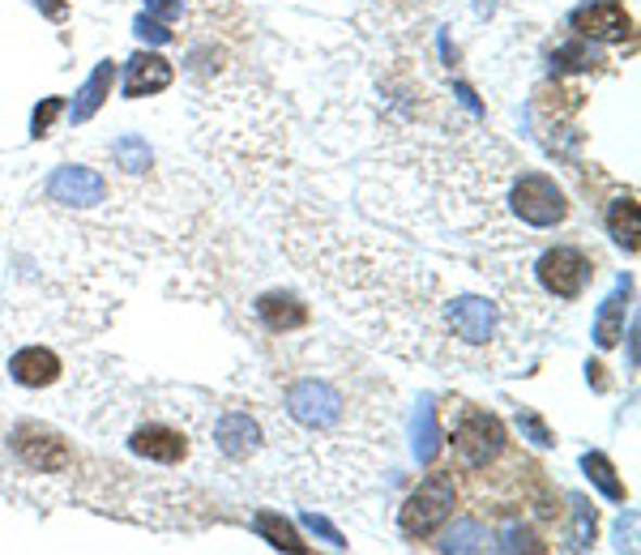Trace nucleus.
<instances>
[{
  "label": "nucleus",
  "mask_w": 641,
  "mask_h": 555,
  "mask_svg": "<svg viewBox=\"0 0 641 555\" xmlns=\"http://www.w3.org/2000/svg\"><path fill=\"white\" fill-rule=\"evenodd\" d=\"M274 431L291 457L308 462V470L363 475L368 453L389 440V406L368 393V380L351 372V359H317L286 376Z\"/></svg>",
  "instance_id": "obj_1"
},
{
  "label": "nucleus",
  "mask_w": 641,
  "mask_h": 555,
  "mask_svg": "<svg viewBox=\"0 0 641 555\" xmlns=\"http://www.w3.org/2000/svg\"><path fill=\"white\" fill-rule=\"evenodd\" d=\"M453 508H458V483H453V475L436 470L407 495V504L398 513V530H402V539H415V543L432 539L453 517Z\"/></svg>",
  "instance_id": "obj_2"
},
{
  "label": "nucleus",
  "mask_w": 641,
  "mask_h": 555,
  "mask_svg": "<svg viewBox=\"0 0 641 555\" xmlns=\"http://www.w3.org/2000/svg\"><path fill=\"white\" fill-rule=\"evenodd\" d=\"M449 444H453V462L466 475H475V470H492L500 457H504L509 436H504V423L497 415H488V411H462V418L453 423Z\"/></svg>",
  "instance_id": "obj_3"
},
{
  "label": "nucleus",
  "mask_w": 641,
  "mask_h": 555,
  "mask_svg": "<svg viewBox=\"0 0 641 555\" xmlns=\"http://www.w3.org/2000/svg\"><path fill=\"white\" fill-rule=\"evenodd\" d=\"M513 214L526 222V227H556L569 218V197L565 189L543 176V171H522V180L513 184Z\"/></svg>",
  "instance_id": "obj_4"
},
{
  "label": "nucleus",
  "mask_w": 641,
  "mask_h": 555,
  "mask_svg": "<svg viewBox=\"0 0 641 555\" xmlns=\"http://www.w3.org/2000/svg\"><path fill=\"white\" fill-rule=\"evenodd\" d=\"M9 449L35 475H61L73 466V449L43 423H17L13 436H9Z\"/></svg>",
  "instance_id": "obj_5"
},
{
  "label": "nucleus",
  "mask_w": 641,
  "mask_h": 555,
  "mask_svg": "<svg viewBox=\"0 0 641 555\" xmlns=\"http://www.w3.org/2000/svg\"><path fill=\"white\" fill-rule=\"evenodd\" d=\"M535 278L543 282L548 295H556V299H577V295L586 291V282L594 278V261H590L577 244H556V248H548V253L539 257Z\"/></svg>",
  "instance_id": "obj_6"
},
{
  "label": "nucleus",
  "mask_w": 641,
  "mask_h": 555,
  "mask_svg": "<svg viewBox=\"0 0 641 555\" xmlns=\"http://www.w3.org/2000/svg\"><path fill=\"white\" fill-rule=\"evenodd\" d=\"M445 325L466 347H488L500 330V308L484 295H458L445 304Z\"/></svg>",
  "instance_id": "obj_7"
},
{
  "label": "nucleus",
  "mask_w": 641,
  "mask_h": 555,
  "mask_svg": "<svg viewBox=\"0 0 641 555\" xmlns=\"http://www.w3.org/2000/svg\"><path fill=\"white\" fill-rule=\"evenodd\" d=\"M48 197L56 206L69 209H90L107 202V180L94 171V167H56L52 180H48Z\"/></svg>",
  "instance_id": "obj_8"
},
{
  "label": "nucleus",
  "mask_w": 641,
  "mask_h": 555,
  "mask_svg": "<svg viewBox=\"0 0 641 555\" xmlns=\"http://www.w3.org/2000/svg\"><path fill=\"white\" fill-rule=\"evenodd\" d=\"M569 22H573V30H581L586 39H599V43H620V39H629V30H633V22H629V13H625L620 0L581 4Z\"/></svg>",
  "instance_id": "obj_9"
},
{
  "label": "nucleus",
  "mask_w": 641,
  "mask_h": 555,
  "mask_svg": "<svg viewBox=\"0 0 641 555\" xmlns=\"http://www.w3.org/2000/svg\"><path fill=\"white\" fill-rule=\"evenodd\" d=\"M214 444L227 462H248L261 449V427L257 418H248L244 411H227L214 423Z\"/></svg>",
  "instance_id": "obj_10"
},
{
  "label": "nucleus",
  "mask_w": 641,
  "mask_h": 555,
  "mask_svg": "<svg viewBox=\"0 0 641 555\" xmlns=\"http://www.w3.org/2000/svg\"><path fill=\"white\" fill-rule=\"evenodd\" d=\"M129 449L145 457V462H158V466H176V462H184V453H189V440H184V431H176V427H167V423H145L133 431V440H129Z\"/></svg>",
  "instance_id": "obj_11"
},
{
  "label": "nucleus",
  "mask_w": 641,
  "mask_h": 555,
  "mask_svg": "<svg viewBox=\"0 0 641 555\" xmlns=\"http://www.w3.org/2000/svg\"><path fill=\"white\" fill-rule=\"evenodd\" d=\"M9 380L22 389H43L61 380V359L43 347H22L9 359Z\"/></svg>",
  "instance_id": "obj_12"
},
{
  "label": "nucleus",
  "mask_w": 641,
  "mask_h": 555,
  "mask_svg": "<svg viewBox=\"0 0 641 555\" xmlns=\"http://www.w3.org/2000/svg\"><path fill=\"white\" fill-rule=\"evenodd\" d=\"M176 81L171 61L154 56V52H138L129 65H125V99H142V94H158Z\"/></svg>",
  "instance_id": "obj_13"
},
{
  "label": "nucleus",
  "mask_w": 641,
  "mask_h": 555,
  "mask_svg": "<svg viewBox=\"0 0 641 555\" xmlns=\"http://www.w3.org/2000/svg\"><path fill=\"white\" fill-rule=\"evenodd\" d=\"M629 295H633V282L620 278L616 291L599 304V317H594V347L612 350L620 338H625V312H629Z\"/></svg>",
  "instance_id": "obj_14"
},
{
  "label": "nucleus",
  "mask_w": 641,
  "mask_h": 555,
  "mask_svg": "<svg viewBox=\"0 0 641 555\" xmlns=\"http://www.w3.org/2000/svg\"><path fill=\"white\" fill-rule=\"evenodd\" d=\"M257 321H261L270 334H295V330L308 325V308H304L295 295L270 291V295L257 299Z\"/></svg>",
  "instance_id": "obj_15"
},
{
  "label": "nucleus",
  "mask_w": 641,
  "mask_h": 555,
  "mask_svg": "<svg viewBox=\"0 0 641 555\" xmlns=\"http://www.w3.org/2000/svg\"><path fill=\"white\" fill-rule=\"evenodd\" d=\"M112 77H116V65H112V61H99V69L90 73V81H86V86L77 90V99H73V125H86V120L107 103Z\"/></svg>",
  "instance_id": "obj_16"
},
{
  "label": "nucleus",
  "mask_w": 641,
  "mask_h": 555,
  "mask_svg": "<svg viewBox=\"0 0 641 555\" xmlns=\"http://www.w3.org/2000/svg\"><path fill=\"white\" fill-rule=\"evenodd\" d=\"M638 231H641L638 197H633V193H625V197H616V202L607 206V235H612L625 253H638Z\"/></svg>",
  "instance_id": "obj_17"
},
{
  "label": "nucleus",
  "mask_w": 641,
  "mask_h": 555,
  "mask_svg": "<svg viewBox=\"0 0 641 555\" xmlns=\"http://www.w3.org/2000/svg\"><path fill=\"white\" fill-rule=\"evenodd\" d=\"M440 530H445V539L436 543L440 552H484L488 547V530L479 521H471V517H462V521L449 517Z\"/></svg>",
  "instance_id": "obj_18"
},
{
  "label": "nucleus",
  "mask_w": 641,
  "mask_h": 555,
  "mask_svg": "<svg viewBox=\"0 0 641 555\" xmlns=\"http://www.w3.org/2000/svg\"><path fill=\"white\" fill-rule=\"evenodd\" d=\"M253 530L270 543V547H279V552H295V555H304L308 547L299 543V534H295V526L291 521H283L279 513H257L253 517Z\"/></svg>",
  "instance_id": "obj_19"
},
{
  "label": "nucleus",
  "mask_w": 641,
  "mask_h": 555,
  "mask_svg": "<svg viewBox=\"0 0 641 555\" xmlns=\"http://www.w3.org/2000/svg\"><path fill=\"white\" fill-rule=\"evenodd\" d=\"M440 453V431H436V406L432 398L420 402V415H415V457L420 462H436Z\"/></svg>",
  "instance_id": "obj_20"
},
{
  "label": "nucleus",
  "mask_w": 641,
  "mask_h": 555,
  "mask_svg": "<svg viewBox=\"0 0 641 555\" xmlns=\"http://www.w3.org/2000/svg\"><path fill=\"white\" fill-rule=\"evenodd\" d=\"M581 470L590 475V483L599 487L607 500H616V504L625 500V483L616 479V466H612L603 453H586V457H581Z\"/></svg>",
  "instance_id": "obj_21"
},
{
  "label": "nucleus",
  "mask_w": 641,
  "mask_h": 555,
  "mask_svg": "<svg viewBox=\"0 0 641 555\" xmlns=\"http://www.w3.org/2000/svg\"><path fill=\"white\" fill-rule=\"evenodd\" d=\"M569 504H573L569 547H573V552H586V547H594V530H599V521H594V508H590L581 495H569Z\"/></svg>",
  "instance_id": "obj_22"
},
{
  "label": "nucleus",
  "mask_w": 641,
  "mask_h": 555,
  "mask_svg": "<svg viewBox=\"0 0 641 555\" xmlns=\"http://www.w3.org/2000/svg\"><path fill=\"white\" fill-rule=\"evenodd\" d=\"M112 158H116L125 171H133V176L150 167V150H145V141L133 138V133H125L120 141H112Z\"/></svg>",
  "instance_id": "obj_23"
},
{
  "label": "nucleus",
  "mask_w": 641,
  "mask_h": 555,
  "mask_svg": "<svg viewBox=\"0 0 641 555\" xmlns=\"http://www.w3.org/2000/svg\"><path fill=\"white\" fill-rule=\"evenodd\" d=\"M543 552V543L530 534V530H522V526H509V530H500V552Z\"/></svg>",
  "instance_id": "obj_24"
},
{
  "label": "nucleus",
  "mask_w": 641,
  "mask_h": 555,
  "mask_svg": "<svg viewBox=\"0 0 641 555\" xmlns=\"http://www.w3.org/2000/svg\"><path fill=\"white\" fill-rule=\"evenodd\" d=\"M61 107H65V99H48V103L35 112V125H30V133H35V138H43V133L52 129V120L61 116Z\"/></svg>",
  "instance_id": "obj_25"
},
{
  "label": "nucleus",
  "mask_w": 641,
  "mask_h": 555,
  "mask_svg": "<svg viewBox=\"0 0 641 555\" xmlns=\"http://www.w3.org/2000/svg\"><path fill=\"white\" fill-rule=\"evenodd\" d=\"M304 526H308L312 534H321L330 547H347V539H343V534H338V530H334L325 517H317V513H304Z\"/></svg>",
  "instance_id": "obj_26"
},
{
  "label": "nucleus",
  "mask_w": 641,
  "mask_h": 555,
  "mask_svg": "<svg viewBox=\"0 0 641 555\" xmlns=\"http://www.w3.org/2000/svg\"><path fill=\"white\" fill-rule=\"evenodd\" d=\"M138 35L150 39V43H167V39H171V30H167V26H158V22H150V17L138 22Z\"/></svg>",
  "instance_id": "obj_27"
},
{
  "label": "nucleus",
  "mask_w": 641,
  "mask_h": 555,
  "mask_svg": "<svg viewBox=\"0 0 641 555\" xmlns=\"http://www.w3.org/2000/svg\"><path fill=\"white\" fill-rule=\"evenodd\" d=\"M522 427H526V431H530V440H535V444H552V431H548V427H543V418H535V415H522Z\"/></svg>",
  "instance_id": "obj_28"
},
{
  "label": "nucleus",
  "mask_w": 641,
  "mask_h": 555,
  "mask_svg": "<svg viewBox=\"0 0 641 555\" xmlns=\"http://www.w3.org/2000/svg\"><path fill=\"white\" fill-rule=\"evenodd\" d=\"M145 4H150V9H154V13H167V17H171V13H176V0H145Z\"/></svg>",
  "instance_id": "obj_29"
}]
</instances>
